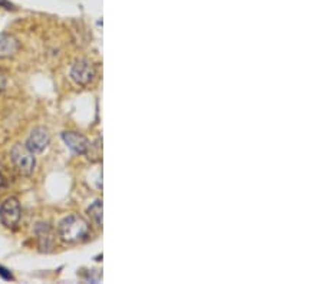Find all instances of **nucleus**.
<instances>
[{"label":"nucleus","mask_w":323,"mask_h":284,"mask_svg":"<svg viewBox=\"0 0 323 284\" xmlns=\"http://www.w3.org/2000/svg\"><path fill=\"white\" fill-rule=\"evenodd\" d=\"M49 141H51V136L48 129H45L43 126H38L29 135L26 141V148L32 151L33 154H38V152H42L49 145Z\"/></svg>","instance_id":"obj_5"},{"label":"nucleus","mask_w":323,"mask_h":284,"mask_svg":"<svg viewBox=\"0 0 323 284\" xmlns=\"http://www.w3.org/2000/svg\"><path fill=\"white\" fill-rule=\"evenodd\" d=\"M10 158L13 165L17 168V171L23 175H30L33 172L34 165H36V158L32 151L26 148V145L17 144L12 148L10 152Z\"/></svg>","instance_id":"obj_2"},{"label":"nucleus","mask_w":323,"mask_h":284,"mask_svg":"<svg viewBox=\"0 0 323 284\" xmlns=\"http://www.w3.org/2000/svg\"><path fill=\"white\" fill-rule=\"evenodd\" d=\"M88 214L98 226H101V223H102V202L99 200L95 201L94 204L88 208Z\"/></svg>","instance_id":"obj_9"},{"label":"nucleus","mask_w":323,"mask_h":284,"mask_svg":"<svg viewBox=\"0 0 323 284\" xmlns=\"http://www.w3.org/2000/svg\"><path fill=\"white\" fill-rule=\"evenodd\" d=\"M22 218L20 202L16 198H8L0 205V221L6 228H16Z\"/></svg>","instance_id":"obj_3"},{"label":"nucleus","mask_w":323,"mask_h":284,"mask_svg":"<svg viewBox=\"0 0 323 284\" xmlns=\"http://www.w3.org/2000/svg\"><path fill=\"white\" fill-rule=\"evenodd\" d=\"M96 72L95 67L92 66L91 62H88L85 59H81L74 63V66L70 67V78L74 79V82L81 86H86L91 82H94Z\"/></svg>","instance_id":"obj_4"},{"label":"nucleus","mask_w":323,"mask_h":284,"mask_svg":"<svg viewBox=\"0 0 323 284\" xmlns=\"http://www.w3.org/2000/svg\"><path fill=\"white\" fill-rule=\"evenodd\" d=\"M0 277L3 278V280H15V277L13 274L9 271L8 268H5L3 266H0Z\"/></svg>","instance_id":"obj_10"},{"label":"nucleus","mask_w":323,"mask_h":284,"mask_svg":"<svg viewBox=\"0 0 323 284\" xmlns=\"http://www.w3.org/2000/svg\"><path fill=\"white\" fill-rule=\"evenodd\" d=\"M36 234L39 240V245L42 251H51L55 244V237L52 233V228L48 224H39L36 227Z\"/></svg>","instance_id":"obj_7"},{"label":"nucleus","mask_w":323,"mask_h":284,"mask_svg":"<svg viewBox=\"0 0 323 284\" xmlns=\"http://www.w3.org/2000/svg\"><path fill=\"white\" fill-rule=\"evenodd\" d=\"M58 233L63 241L78 244V242L85 241L89 237V226L84 218L72 214L60 221Z\"/></svg>","instance_id":"obj_1"},{"label":"nucleus","mask_w":323,"mask_h":284,"mask_svg":"<svg viewBox=\"0 0 323 284\" xmlns=\"http://www.w3.org/2000/svg\"><path fill=\"white\" fill-rule=\"evenodd\" d=\"M62 139L68 145L70 150L75 154H86L89 150V141L86 139L84 135L74 132V131H68L62 134Z\"/></svg>","instance_id":"obj_6"},{"label":"nucleus","mask_w":323,"mask_h":284,"mask_svg":"<svg viewBox=\"0 0 323 284\" xmlns=\"http://www.w3.org/2000/svg\"><path fill=\"white\" fill-rule=\"evenodd\" d=\"M17 49H19V43L13 36H9V34L0 36V59L15 56Z\"/></svg>","instance_id":"obj_8"}]
</instances>
